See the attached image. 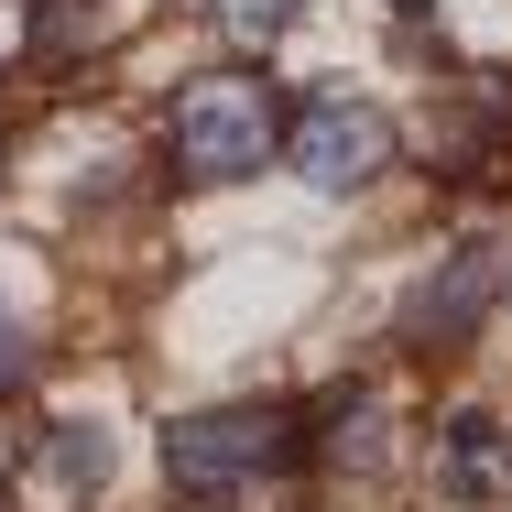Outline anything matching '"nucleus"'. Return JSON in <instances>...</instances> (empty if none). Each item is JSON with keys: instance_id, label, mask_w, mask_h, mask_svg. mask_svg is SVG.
Segmentation results:
<instances>
[{"instance_id": "nucleus-1", "label": "nucleus", "mask_w": 512, "mask_h": 512, "mask_svg": "<svg viewBox=\"0 0 512 512\" xmlns=\"http://www.w3.org/2000/svg\"><path fill=\"white\" fill-rule=\"evenodd\" d=\"M295 458V414L284 404H207V414H175L164 425V480L186 512H218L240 502L251 480H273Z\"/></svg>"}, {"instance_id": "nucleus-2", "label": "nucleus", "mask_w": 512, "mask_h": 512, "mask_svg": "<svg viewBox=\"0 0 512 512\" xmlns=\"http://www.w3.org/2000/svg\"><path fill=\"white\" fill-rule=\"evenodd\" d=\"M164 131H175V175H197V186H240V175H262V164L284 153V109H273V88H262L251 66L197 77Z\"/></svg>"}, {"instance_id": "nucleus-3", "label": "nucleus", "mask_w": 512, "mask_h": 512, "mask_svg": "<svg viewBox=\"0 0 512 512\" xmlns=\"http://www.w3.org/2000/svg\"><path fill=\"white\" fill-rule=\"evenodd\" d=\"M284 153H295V175L327 186V197H349V186H371L382 164H393V109L349 99V88H327L284 120Z\"/></svg>"}, {"instance_id": "nucleus-4", "label": "nucleus", "mask_w": 512, "mask_h": 512, "mask_svg": "<svg viewBox=\"0 0 512 512\" xmlns=\"http://www.w3.org/2000/svg\"><path fill=\"white\" fill-rule=\"evenodd\" d=\"M502 295H512V229H469V240L447 251V273L414 295L404 327H414V338H469V327L502 306Z\"/></svg>"}, {"instance_id": "nucleus-5", "label": "nucleus", "mask_w": 512, "mask_h": 512, "mask_svg": "<svg viewBox=\"0 0 512 512\" xmlns=\"http://www.w3.org/2000/svg\"><path fill=\"white\" fill-rule=\"evenodd\" d=\"M436 480H447V502H502V480H512L502 414H480V404L447 414V436H436Z\"/></svg>"}, {"instance_id": "nucleus-6", "label": "nucleus", "mask_w": 512, "mask_h": 512, "mask_svg": "<svg viewBox=\"0 0 512 512\" xmlns=\"http://www.w3.org/2000/svg\"><path fill=\"white\" fill-rule=\"evenodd\" d=\"M382 447H393L382 393H360V382H349V393H327V414H316V458H327V469H371Z\"/></svg>"}, {"instance_id": "nucleus-7", "label": "nucleus", "mask_w": 512, "mask_h": 512, "mask_svg": "<svg viewBox=\"0 0 512 512\" xmlns=\"http://www.w3.org/2000/svg\"><path fill=\"white\" fill-rule=\"evenodd\" d=\"M99 22H109V0H33V44L44 55H88Z\"/></svg>"}, {"instance_id": "nucleus-8", "label": "nucleus", "mask_w": 512, "mask_h": 512, "mask_svg": "<svg viewBox=\"0 0 512 512\" xmlns=\"http://www.w3.org/2000/svg\"><path fill=\"white\" fill-rule=\"evenodd\" d=\"M207 11H218V33H229V44H273L306 0H207Z\"/></svg>"}, {"instance_id": "nucleus-9", "label": "nucleus", "mask_w": 512, "mask_h": 512, "mask_svg": "<svg viewBox=\"0 0 512 512\" xmlns=\"http://www.w3.org/2000/svg\"><path fill=\"white\" fill-rule=\"evenodd\" d=\"M22 371H33V327H22V306L0 295V393H22Z\"/></svg>"}]
</instances>
